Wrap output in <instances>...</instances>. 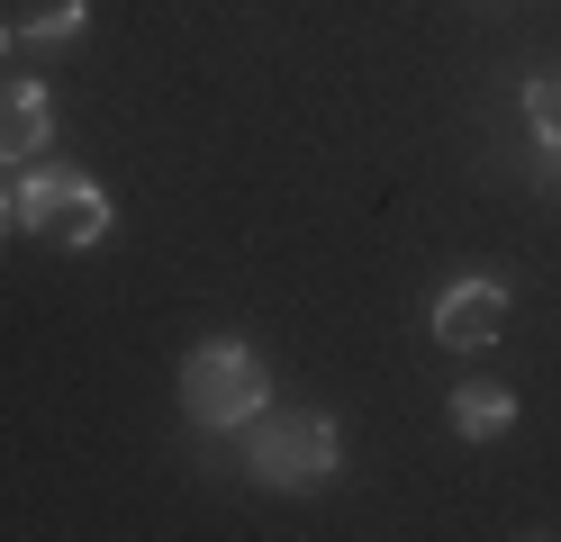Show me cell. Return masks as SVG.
Instances as JSON below:
<instances>
[{"mask_svg": "<svg viewBox=\"0 0 561 542\" xmlns=\"http://www.w3.org/2000/svg\"><path fill=\"white\" fill-rule=\"evenodd\" d=\"M10 217H19V199H0V235H10Z\"/></svg>", "mask_w": 561, "mask_h": 542, "instance_id": "9c48e42d", "label": "cell"}, {"mask_svg": "<svg viewBox=\"0 0 561 542\" xmlns=\"http://www.w3.org/2000/svg\"><path fill=\"white\" fill-rule=\"evenodd\" d=\"M263 407H272V361L244 335H208L182 353V416L199 434H244Z\"/></svg>", "mask_w": 561, "mask_h": 542, "instance_id": "6da1fadb", "label": "cell"}, {"mask_svg": "<svg viewBox=\"0 0 561 542\" xmlns=\"http://www.w3.org/2000/svg\"><path fill=\"white\" fill-rule=\"evenodd\" d=\"M335 461H344V434H335L327 407H263L244 425V470H254L263 488H280V497L327 488Z\"/></svg>", "mask_w": 561, "mask_h": 542, "instance_id": "7a4b0ae2", "label": "cell"}, {"mask_svg": "<svg viewBox=\"0 0 561 542\" xmlns=\"http://www.w3.org/2000/svg\"><path fill=\"white\" fill-rule=\"evenodd\" d=\"M525 127H535V145H543V154H561V64L525 72Z\"/></svg>", "mask_w": 561, "mask_h": 542, "instance_id": "52a82bcc", "label": "cell"}, {"mask_svg": "<svg viewBox=\"0 0 561 542\" xmlns=\"http://www.w3.org/2000/svg\"><path fill=\"white\" fill-rule=\"evenodd\" d=\"M507 425H516V397L499 380H462L453 389V434H462V443H499Z\"/></svg>", "mask_w": 561, "mask_h": 542, "instance_id": "8992f818", "label": "cell"}, {"mask_svg": "<svg viewBox=\"0 0 561 542\" xmlns=\"http://www.w3.org/2000/svg\"><path fill=\"white\" fill-rule=\"evenodd\" d=\"M499 325H507V280H489V272L453 280L444 299L426 308V335L444 353H489V344H499Z\"/></svg>", "mask_w": 561, "mask_h": 542, "instance_id": "277c9868", "label": "cell"}, {"mask_svg": "<svg viewBox=\"0 0 561 542\" xmlns=\"http://www.w3.org/2000/svg\"><path fill=\"white\" fill-rule=\"evenodd\" d=\"M10 46H19V27H0V55H10Z\"/></svg>", "mask_w": 561, "mask_h": 542, "instance_id": "30bf717a", "label": "cell"}, {"mask_svg": "<svg viewBox=\"0 0 561 542\" xmlns=\"http://www.w3.org/2000/svg\"><path fill=\"white\" fill-rule=\"evenodd\" d=\"M19 227L46 235V244H64V253H82V244L110 235V191L82 181V172H64V163H37V172L19 181Z\"/></svg>", "mask_w": 561, "mask_h": 542, "instance_id": "3957f363", "label": "cell"}, {"mask_svg": "<svg viewBox=\"0 0 561 542\" xmlns=\"http://www.w3.org/2000/svg\"><path fill=\"white\" fill-rule=\"evenodd\" d=\"M55 145V100H46V82H0V163H37Z\"/></svg>", "mask_w": 561, "mask_h": 542, "instance_id": "5b68a950", "label": "cell"}, {"mask_svg": "<svg viewBox=\"0 0 561 542\" xmlns=\"http://www.w3.org/2000/svg\"><path fill=\"white\" fill-rule=\"evenodd\" d=\"M82 19H91L82 0H46V10L19 27V46H73V36H82Z\"/></svg>", "mask_w": 561, "mask_h": 542, "instance_id": "ba28073f", "label": "cell"}]
</instances>
